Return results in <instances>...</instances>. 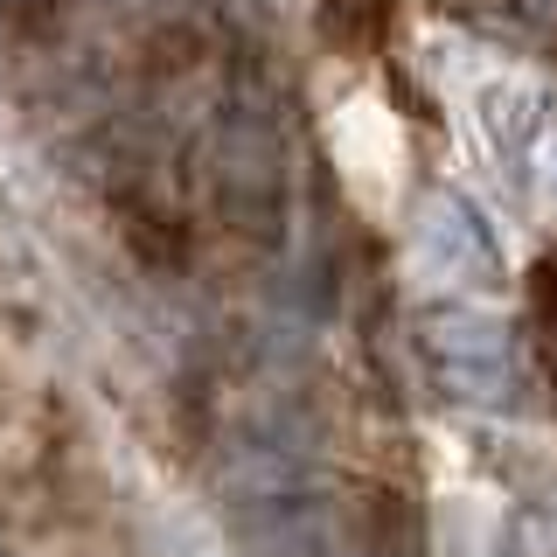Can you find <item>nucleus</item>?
<instances>
[{"label": "nucleus", "mask_w": 557, "mask_h": 557, "mask_svg": "<svg viewBox=\"0 0 557 557\" xmlns=\"http://www.w3.org/2000/svg\"><path fill=\"white\" fill-rule=\"evenodd\" d=\"M418 348H425L432 376L446 383V397L481 411H509L522 376H516V342L509 321H502L487 300H467V293H446L418 313Z\"/></svg>", "instance_id": "f257e3e1"}, {"label": "nucleus", "mask_w": 557, "mask_h": 557, "mask_svg": "<svg viewBox=\"0 0 557 557\" xmlns=\"http://www.w3.org/2000/svg\"><path fill=\"white\" fill-rule=\"evenodd\" d=\"M411 251L446 293H467V300H502V286H509L502 237L487 231V216L467 196H453V188H432V196L418 202Z\"/></svg>", "instance_id": "f03ea898"}, {"label": "nucleus", "mask_w": 557, "mask_h": 557, "mask_svg": "<svg viewBox=\"0 0 557 557\" xmlns=\"http://www.w3.org/2000/svg\"><path fill=\"white\" fill-rule=\"evenodd\" d=\"M216 474H223V487H231L237 502H251V509H293V502L313 487V460L300 446L258 440V446H237Z\"/></svg>", "instance_id": "7ed1b4c3"}, {"label": "nucleus", "mask_w": 557, "mask_h": 557, "mask_svg": "<svg viewBox=\"0 0 557 557\" xmlns=\"http://www.w3.org/2000/svg\"><path fill=\"white\" fill-rule=\"evenodd\" d=\"M223 196H231L237 209H251V216H265V209L278 202V147L258 126H237L231 139H223Z\"/></svg>", "instance_id": "20e7f679"}, {"label": "nucleus", "mask_w": 557, "mask_h": 557, "mask_svg": "<svg viewBox=\"0 0 557 557\" xmlns=\"http://www.w3.org/2000/svg\"><path fill=\"white\" fill-rule=\"evenodd\" d=\"M522 182L536 188L550 209H557V112L536 126V139H530V161H522Z\"/></svg>", "instance_id": "39448f33"}]
</instances>
